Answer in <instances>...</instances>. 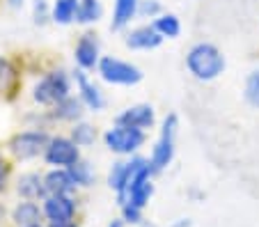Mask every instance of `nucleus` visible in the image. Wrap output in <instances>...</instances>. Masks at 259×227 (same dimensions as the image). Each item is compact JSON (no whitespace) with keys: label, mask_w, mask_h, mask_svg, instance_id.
Returning a JSON list of instances; mask_svg holds the SVG:
<instances>
[{"label":"nucleus","mask_w":259,"mask_h":227,"mask_svg":"<svg viewBox=\"0 0 259 227\" xmlns=\"http://www.w3.org/2000/svg\"><path fill=\"white\" fill-rule=\"evenodd\" d=\"M41 209H44V216L49 218V222L73 220L76 216V202L71 195H46Z\"/></svg>","instance_id":"ddd939ff"},{"label":"nucleus","mask_w":259,"mask_h":227,"mask_svg":"<svg viewBox=\"0 0 259 227\" xmlns=\"http://www.w3.org/2000/svg\"><path fill=\"white\" fill-rule=\"evenodd\" d=\"M163 14V5L161 0H140L138 3V16L140 19H156V16Z\"/></svg>","instance_id":"a878e982"},{"label":"nucleus","mask_w":259,"mask_h":227,"mask_svg":"<svg viewBox=\"0 0 259 227\" xmlns=\"http://www.w3.org/2000/svg\"><path fill=\"white\" fill-rule=\"evenodd\" d=\"M115 124H126V126H136V128H154L156 124V113H154L152 104H136L124 108L122 113L115 117Z\"/></svg>","instance_id":"9b49d317"},{"label":"nucleus","mask_w":259,"mask_h":227,"mask_svg":"<svg viewBox=\"0 0 259 227\" xmlns=\"http://www.w3.org/2000/svg\"><path fill=\"white\" fill-rule=\"evenodd\" d=\"M30 227H44V225H41V222H39V225H30Z\"/></svg>","instance_id":"f704fd0d"},{"label":"nucleus","mask_w":259,"mask_h":227,"mask_svg":"<svg viewBox=\"0 0 259 227\" xmlns=\"http://www.w3.org/2000/svg\"><path fill=\"white\" fill-rule=\"evenodd\" d=\"M138 3L140 0H115L113 3V19H110V28L124 30L131 25V21L138 16Z\"/></svg>","instance_id":"f3484780"},{"label":"nucleus","mask_w":259,"mask_h":227,"mask_svg":"<svg viewBox=\"0 0 259 227\" xmlns=\"http://www.w3.org/2000/svg\"><path fill=\"white\" fill-rule=\"evenodd\" d=\"M85 113V104L80 101V97H71L62 99L58 106L49 108V119L51 122H67V124H76L83 119Z\"/></svg>","instance_id":"4468645a"},{"label":"nucleus","mask_w":259,"mask_h":227,"mask_svg":"<svg viewBox=\"0 0 259 227\" xmlns=\"http://www.w3.org/2000/svg\"><path fill=\"white\" fill-rule=\"evenodd\" d=\"M16 191L23 200H44L46 198V186L44 177L39 172H23L16 179Z\"/></svg>","instance_id":"dca6fc26"},{"label":"nucleus","mask_w":259,"mask_h":227,"mask_svg":"<svg viewBox=\"0 0 259 227\" xmlns=\"http://www.w3.org/2000/svg\"><path fill=\"white\" fill-rule=\"evenodd\" d=\"M124 44L131 51H154L163 44V37L158 35V30L149 25H138V28L128 30L124 35Z\"/></svg>","instance_id":"f8f14e48"},{"label":"nucleus","mask_w":259,"mask_h":227,"mask_svg":"<svg viewBox=\"0 0 259 227\" xmlns=\"http://www.w3.org/2000/svg\"><path fill=\"white\" fill-rule=\"evenodd\" d=\"M122 225H124L122 220H113V222H110V225H108V227H122Z\"/></svg>","instance_id":"72a5a7b5"},{"label":"nucleus","mask_w":259,"mask_h":227,"mask_svg":"<svg viewBox=\"0 0 259 227\" xmlns=\"http://www.w3.org/2000/svg\"><path fill=\"white\" fill-rule=\"evenodd\" d=\"M16 85H19V69H16L14 60L0 55V97L14 92Z\"/></svg>","instance_id":"aec40b11"},{"label":"nucleus","mask_w":259,"mask_h":227,"mask_svg":"<svg viewBox=\"0 0 259 227\" xmlns=\"http://www.w3.org/2000/svg\"><path fill=\"white\" fill-rule=\"evenodd\" d=\"M103 16L101 0H78V12H76V23L80 25H94Z\"/></svg>","instance_id":"4be33fe9"},{"label":"nucleus","mask_w":259,"mask_h":227,"mask_svg":"<svg viewBox=\"0 0 259 227\" xmlns=\"http://www.w3.org/2000/svg\"><path fill=\"white\" fill-rule=\"evenodd\" d=\"M49 140L51 135L44 128H25L7 140V152L16 161H30V158H37L39 154H44Z\"/></svg>","instance_id":"39448f33"},{"label":"nucleus","mask_w":259,"mask_h":227,"mask_svg":"<svg viewBox=\"0 0 259 227\" xmlns=\"http://www.w3.org/2000/svg\"><path fill=\"white\" fill-rule=\"evenodd\" d=\"M69 172H71V177H73V181H76V186H92L94 184V170H92V165L88 163V161H76V163L69 168Z\"/></svg>","instance_id":"393cba45"},{"label":"nucleus","mask_w":259,"mask_h":227,"mask_svg":"<svg viewBox=\"0 0 259 227\" xmlns=\"http://www.w3.org/2000/svg\"><path fill=\"white\" fill-rule=\"evenodd\" d=\"M227 67V60L223 51L211 41H197L186 53V69L200 83H211L215 80Z\"/></svg>","instance_id":"f257e3e1"},{"label":"nucleus","mask_w":259,"mask_h":227,"mask_svg":"<svg viewBox=\"0 0 259 227\" xmlns=\"http://www.w3.org/2000/svg\"><path fill=\"white\" fill-rule=\"evenodd\" d=\"M243 99L248 106H252V108L259 110V69H252L248 76H245Z\"/></svg>","instance_id":"b1692460"},{"label":"nucleus","mask_w":259,"mask_h":227,"mask_svg":"<svg viewBox=\"0 0 259 227\" xmlns=\"http://www.w3.org/2000/svg\"><path fill=\"white\" fill-rule=\"evenodd\" d=\"M71 74L64 69H49L32 85V101L41 108H53L71 94Z\"/></svg>","instance_id":"f03ea898"},{"label":"nucleus","mask_w":259,"mask_h":227,"mask_svg":"<svg viewBox=\"0 0 259 227\" xmlns=\"http://www.w3.org/2000/svg\"><path fill=\"white\" fill-rule=\"evenodd\" d=\"M32 21L37 25H46L51 21V3L49 0H32Z\"/></svg>","instance_id":"bb28decb"},{"label":"nucleus","mask_w":259,"mask_h":227,"mask_svg":"<svg viewBox=\"0 0 259 227\" xmlns=\"http://www.w3.org/2000/svg\"><path fill=\"white\" fill-rule=\"evenodd\" d=\"M177 128H179V117L175 113L165 115L161 124V133H158L156 143H154L152 156H149V165H152L154 174L165 170L175 158V140H177Z\"/></svg>","instance_id":"20e7f679"},{"label":"nucleus","mask_w":259,"mask_h":227,"mask_svg":"<svg viewBox=\"0 0 259 227\" xmlns=\"http://www.w3.org/2000/svg\"><path fill=\"white\" fill-rule=\"evenodd\" d=\"M71 78H73V83H76V87H78V97L85 104V108L92 110V113H101V110L106 108V97H103L101 87H99L94 80H90L88 71L76 67V69L71 71Z\"/></svg>","instance_id":"9d476101"},{"label":"nucleus","mask_w":259,"mask_h":227,"mask_svg":"<svg viewBox=\"0 0 259 227\" xmlns=\"http://www.w3.org/2000/svg\"><path fill=\"white\" fill-rule=\"evenodd\" d=\"M101 60V44L94 32H83L73 44V62L83 71H94Z\"/></svg>","instance_id":"1a4fd4ad"},{"label":"nucleus","mask_w":259,"mask_h":227,"mask_svg":"<svg viewBox=\"0 0 259 227\" xmlns=\"http://www.w3.org/2000/svg\"><path fill=\"white\" fill-rule=\"evenodd\" d=\"M149 158L142 156H131V161H115L110 172H108V186L117 193V200L122 202L124 195H126V188L131 184V179L136 177V172L147 163Z\"/></svg>","instance_id":"6e6552de"},{"label":"nucleus","mask_w":259,"mask_h":227,"mask_svg":"<svg viewBox=\"0 0 259 227\" xmlns=\"http://www.w3.org/2000/svg\"><path fill=\"white\" fill-rule=\"evenodd\" d=\"M97 74L101 76L103 83L117 85V87H133V85H138L145 78V74H142L138 64L126 62V60L117 58V55H101Z\"/></svg>","instance_id":"7ed1b4c3"},{"label":"nucleus","mask_w":259,"mask_h":227,"mask_svg":"<svg viewBox=\"0 0 259 227\" xmlns=\"http://www.w3.org/2000/svg\"><path fill=\"white\" fill-rule=\"evenodd\" d=\"M7 5H10L12 10H21V7L25 5V0H7Z\"/></svg>","instance_id":"7c9ffc66"},{"label":"nucleus","mask_w":259,"mask_h":227,"mask_svg":"<svg viewBox=\"0 0 259 227\" xmlns=\"http://www.w3.org/2000/svg\"><path fill=\"white\" fill-rule=\"evenodd\" d=\"M188 225H191V222H188V220H184V218H181V222H177V225H172V227H188Z\"/></svg>","instance_id":"473e14b6"},{"label":"nucleus","mask_w":259,"mask_h":227,"mask_svg":"<svg viewBox=\"0 0 259 227\" xmlns=\"http://www.w3.org/2000/svg\"><path fill=\"white\" fill-rule=\"evenodd\" d=\"M76 12H78V0H53L51 3V21L58 25L76 23Z\"/></svg>","instance_id":"6ab92c4d"},{"label":"nucleus","mask_w":259,"mask_h":227,"mask_svg":"<svg viewBox=\"0 0 259 227\" xmlns=\"http://www.w3.org/2000/svg\"><path fill=\"white\" fill-rule=\"evenodd\" d=\"M69 138L78 145V147H90V145H94V140H97V128H94L90 122H83V119H80V122L71 124Z\"/></svg>","instance_id":"5701e85b"},{"label":"nucleus","mask_w":259,"mask_h":227,"mask_svg":"<svg viewBox=\"0 0 259 227\" xmlns=\"http://www.w3.org/2000/svg\"><path fill=\"white\" fill-rule=\"evenodd\" d=\"M41 216H44V209L39 207L32 200H25V202H19L12 211V220L19 227H30V225H39Z\"/></svg>","instance_id":"a211bd4d"},{"label":"nucleus","mask_w":259,"mask_h":227,"mask_svg":"<svg viewBox=\"0 0 259 227\" xmlns=\"http://www.w3.org/2000/svg\"><path fill=\"white\" fill-rule=\"evenodd\" d=\"M122 220L133 222V225L142 222V209H136V207H131V204H122Z\"/></svg>","instance_id":"cd10ccee"},{"label":"nucleus","mask_w":259,"mask_h":227,"mask_svg":"<svg viewBox=\"0 0 259 227\" xmlns=\"http://www.w3.org/2000/svg\"><path fill=\"white\" fill-rule=\"evenodd\" d=\"M10 174H12V163L7 161L5 156H3V152H0V193H3V191L7 188Z\"/></svg>","instance_id":"c85d7f7f"},{"label":"nucleus","mask_w":259,"mask_h":227,"mask_svg":"<svg viewBox=\"0 0 259 227\" xmlns=\"http://www.w3.org/2000/svg\"><path fill=\"white\" fill-rule=\"evenodd\" d=\"M44 186L46 195H71L76 191V181H73L69 168H53L44 174Z\"/></svg>","instance_id":"2eb2a0df"},{"label":"nucleus","mask_w":259,"mask_h":227,"mask_svg":"<svg viewBox=\"0 0 259 227\" xmlns=\"http://www.w3.org/2000/svg\"><path fill=\"white\" fill-rule=\"evenodd\" d=\"M152 25L158 30V35L163 39H177L181 35V19L177 14H172V12H163L161 16H156L152 21Z\"/></svg>","instance_id":"412c9836"},{"label":"nucleus","mask_w":259,"mask_h":227,"mask_svg":"<svg viewBox=\"0 0 259 227\" xmlns=\"http://www.w3.org/2000/svg\"><path fill=\"white\" fill-rule=\"evenodd\" d=\"M147 140V131L136 126H126V124H115L103 133V143L113 154L119 156H131L138 149L145 145Z\"/></svg>","instance_id":"423d86ee"},{"label":"nucleus","mask_w":259,"mask_h":227,"mask_svg":"<svg viewBox=\"0 0 259 227\" xmlns=\"http://www.w3.org/2000/svg\"><path fill=\"white\" fill-rule=\"evenodd\" d=\"M5 207H3V204H0V225H3V220H5Z\"/></svg>","instance_id":"2f4dec72"},{"label":"nucleus","mask_w":259,"mask_h":227,"mask_svg":"<svg viewBox=\"0 0 259 227\" xmlns=\"http://www.w3.org/2000/svg\"><path fill=\"white\" fill-rule=\"evenodd\" d=\"M49 227H78L73 220H60V222H49Z\"/></svg>","instance_id":"c756f323"},{"label":"nucleus","mask_w":259,"mask_h":227,"mask_svg":"<svg viewBox=\"0 0 259 227\" xmlns=\"http://www.w3.org/2000/svg\"><path fill=\"white\" fill-rule=\"evenodd\" d=\"M41 156L53 168H71L76 161H80V147L69 135H51Z\"/></svg>","instance_id":"0eeeda50"}]
</instances>
